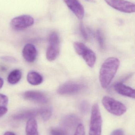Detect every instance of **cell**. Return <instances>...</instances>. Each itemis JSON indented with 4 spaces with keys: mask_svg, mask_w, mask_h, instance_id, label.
Wrapping results in <instances>:
<instances>
[{
    "mask_svg": "<svg viewBox=\"0 0 135 135\" xmlns=\"http://www.w3.org/2000/svg\"><path fill=\"white\" fill-rule=\"evenodd\" d=\"M74 46L77 54L83 58L89 67H93L96 61L95 53L82 43L75 42Z\"/></svg>",
    "mask_w": 135,
    "mask_h": 135,
    "instance_id": "cell-4",
    "label": "cell"
},
{
    "mask_svg": "<svg viewBox=\"0 0 135 135\" xmlns=\"http://www.w3.org/2000/svg\"><path fill=\"white\" fill-rule=\"evenodd\" d=\"M51 135H68L67 132L62 129L53 128L50 131Z\"/></svg>",
    "mask_w": 135,
    "mask_h": 135,
    "instance_id": "cell-21",
    "label": "cell"
},
{
    "mask_svg": "<svg viewBox=\"0 0 135 135\" xmlns=\"http://www.w3.org/2000/svg\"><path fill=\"white\" fill-rule=\"evenodd\" d=\"M52 115V110L50 108H40V115L44 121L50 119Z\"/></svg>",
    "mask_w": 135,
    "mask_h": 135,
    "instance_id": "cell-18",
    "label": "cell"
},
{
    "mask_svg": "<svg viewBox=\"0 0 135 135\" xmlns=\"http://www.w3.org/2000/svg\"><path fill=\"white\" fill-rule=\"evenodd\" d=\"M3 84H4L3 79H2L1 78H0V89L2 87Z\"/></svg>",
    "mask_w": 135,
    "mask_h": 135,
    "instance_id": "cell-28",
    "label": "cell"
},
{
    "mask_svg": "<svg viewBox=\"0 0 135 135\" xmlns=\"http://www.w3.org/2000/svg\"><path fill=\"white\" fill-rule=\"evenodd\" d=\"M74 135H85V128L83 124H79Z\"/></svg>",
    "mask_w": 135,
    "mask_h": 135,
    "instance_id": "cell-20",
    "label": "cell"
},
{
    "mask_svg": "<svg viewBox=\"0 0 135 135\" xmlns=\"http://www.w3.org/2000/svg\"><path fill=\"white\" fill-rule=\"evenodd\" d=\"M4 135H16L13 132H7L5 133Z\"/></svg>",
    "mask_w": 135,
    "mask_h": 135,
    "instance_id": "cell-29",
    "label": "cell"
},
{
    "mask_svg": "<svg viewBox=\"0 0 135 135\" xmlns=\"http://www.w3.org/2000/svg\"><path fill=\"white\" fill-rule=\"evenodd\" d=\"M60 52V39L56 32H52L50 35L49 45L46 52V58L50 61L56 59Z\"/></svg>",
    "mask_w": 135,
    "mask_h": 135,
    "instance_id": "cell-5",
    "label": "cell"
},
{
    "mask_svg": "<svg viewBox=\"0 0 135 135\" xmlns=\"http://www.w3.org/2000/svg\"><path fill=\"white\" fill-rule=\"evenodd\" d=\"M8 112V109L4 106H0V117L3 116Z\"/></svg>",
    "mask_w": 135,
    "mask_h": 135,
    "instance_id": "cell-27",
    "label": "cell"
},
{
    "mask_svg": "<svg viewBox=\"0 0 135 135\" xmlns=\"http://www.w3.org/2000/svg\"><path fill=\"white\" fill-rule=\"evenodd\" d=\"M115 90L119 94L135 99V89L127 86L121 83H117L114 85Z\"/></svg>",
    "mask_w": 135,
    "mask_h": 135,
    "instance_id": "cell-12",
    "label": "cell"
},
{
    "mask_svg": "<svg viewBox=\"0 0 135 135\" xmlns=\"http://www.w3.org/2000/svg\"><path fill=\"white\" fill-rule=\"evenodd\" d=\"M120 65V61L115 57L107 59L102 64L100 71V81L101 86L106 89L115 77Z\"/></svg>",
    "mask_w": 135,
    "mask_h": 135,
    "instance_id": "cell-1",
    "label": "cell"
},
{
    "mask_svg": "<svg viewBox=\"0 0 135 135\" xmlns=\"http://www.w3.org/2000/svg\"><path fill=\"white\" fill-rule=\"evenodd\" d=\"M34 23L33 17L24 15L14 17L10 21L11 27L15 30L20 31L32 26Z\"/></svg>",
    "mask_w": 135,
    "mask_h": 135,
    "instance_id": "cell-6",
    "label": "cell"
},
{
    "mask_svg": "<svg viewBox=\"0 0 135 135\" xmlns=\"http://www.w3.org/2000/svg\"><path fill=\"white\" fill-rule=\"evenodd\" d=\"M102 118L97 104L93 105L91 109V117L89 129V135H101Z\"/></svg>",
    "mask_w": 135,
    "mask_h": 135,
    "instance_id": "cell-2",
    "label": "cell"
},
{
    "mask_svg": "<svg viewBox=\"0 0 135 135\" xmlns=\"http://www.w3.org/2000/svg\"><path fill=\"white\" fill-rule=\"evenodd\" d=\"M68 7L79 20L84 17L85 10L82 5L78 0H63Z\"/></svg>",
    "mask_w": 135,
    "mask_h": 135,
    "instance_id": "cell-10",
    "label": "cell"
},
{
    "mask_svg": "<svg viewBox=\"0 0 135 135\" xmlns=\"http://www.w3.org/2000/svg\"><path fill=\"white\" fill-rule=\"evenodd\" d=\"M89 103L85 101H83L81 103L80 105V109L82 112L86 113L89 111Z\"/></svg>",
    "mask_w": 135,
    "mask_h": 135,
    "instance_id": "cell-22",
    "label": "cell"
},
{
    "mask_svg": "<svg viewBox=\"0 0 135 135\" xmlns=\"http://www.w3.org/2000/svg\"><path fill=\"white\" fill-rule=\"evenodd\" d=\"M102 104L109 112L117 116L122 115L127 111V108L124 104L108 96L103 98Z\"/></svg>",
    "mask_w": 135,
    "mask_h": 135,
    "instance_id": "cell-3",
    "label": "cell"
},
{
    "mask_svg": "<svg viewBox=\"0 0 135 135\" xmlns=\"http://www.w3.org/2000/svg\"><path fill=\"white\" fill-rule=\"evenodd\" d=\"M27 80L31 85H37L42 82L43 79L42 76L38 72L31 71L28 74Z\"/></svg>",
    "mask_w": 135,
    "mask_h": 135,
    "instance_id": "cell-14",
    "label": "cell"
},
{
    "mask_svg": "<svg viewBox=\"0 0 135 135\" xmlns=\"http://www.w3.org/2000/svg\"><path fill=\"white\" fill-rule=\"evenodd\" d=\"M1 59L4 61L8 62H15L16 61V59L12 57H9V56H3L1 57Z\"/></svg>",
    "mask_w": 135,
    "mask_h": 135,
    "instance_id": "cell-25",
    "label": "cell"
},
{
    "mask_svg": "<svg viewBox=\"0 0 135 135\" xmlns=\"http://www.w3.org/2000/svg\"><path fill=\"white\" fill-rule=\"evenodd\" d=\"M80 31L81 35H82L83 37L86 40L88 39V35H87V33H86V31L85 29L83 23L82 22L80 24Z\"/></svg>",
    "mask_w": 135,
    "mask_h": 135,
    "instance_id": "cell-24",
    "label": "cell"
},
{
    "mask_svg": "<svg viewBox=\"0 0 135 135\" xmlns=\"http://www.w3.org/2000/svg\"><path fill=\"white\" fill-rule=\"evenodd\" d=\"M85 1H86L89 2H94V0H85Z\"/></svg>",
    "mask_w": 135,
    "mask_h": 135,
    "instance_id": "cell-30",
    "label": "cell"
},
{
    "mask_svg": "<svg viewBox=\"0 0 135 135\" xmlns=\"http://www.w3.org/2000/svg\"><path fill=\"white\" fill-rule=\"evenodd\" d=\"M38 129V124L35 119H28L26 124V135H39Z\"/></svg>",
    "mask_w": 135,
    "mask_h": 135,
    "instance_id": "cell-13",
    "label": "cell"
},
{
    "mask_svg": "<svg viewBox=\"0 0 135 135\" xmlns=\"http://www.w3.org/2000/svg\"><path fill=\"white\" fill-rule=\"evenodd\" d=\"M78 122V119L74 115H69L65 118L64 120V124L65 125L69 127H74Z\"/></svg>",
    "mask_w": 135,
    "mask_h": 135,
    "instance_id": "cell-17",
    "label": "cell"
},
{
    "mask_svg": "<svg viewBox=\"0 0 135 135\" xmlns=\"http://www.w3.org/2000/svg\"><path fill=\"white\" fill-rule=\"evenodd\" d=\"M96 35L100 48L104 49L105 47V40L102 32L100 30H97L96 32Z\"/></svg>",
    "mask_w": 135,
    "mask_h": 135,
    "instance_id": "cell-19",
    "label": "cell"
},
{
    "mask_svg": "<svg viewBox=\"0 0 135 135\" xmlns=\"http://www.w3.org/2000/svg\"><path fill=\"white\" fill-rule=\"evenodd\" d=\"M22 54L24 58L27 62H32L36 59L37 50L34 45L28 44L24 47Z\"/></svg>",
    "mask_w": 135,
    "mask_h": 135,
    "instance_id": "cell-11",
    "label": "cell"
},
{
    "mask_svg": "<svg viewBox=\"0 0 135 135\" xmlns=\"http://www.w3.org/2000/svg\"><path fill=\"white\" fill-rule=\"evenodd\" d=\"M22 77V72L18 69L13 70L11 71L7 78L8 82L12 85H15L21 79Z\"/></svg>",
    "mask_w": 135,
    "mask_h": 135,
    "instance_id": "cell-16",
    "label": "cell"
},
{
    "mask_svg": "<svg viewBox=\"0 0 135 135\" xmlns=\"http://www.w3.org/2000/svg\"><path fill=\"white\" fill-rule=\"evenodd\" d=\"M113 8L126 13L135 12V4L125 0H104Z\"/></svg>",
    "mask_w": 135,
    "mask_h": 135,
    "instance_id": "cell-7",
    "label": "cell"
},
{
    "mask_svg": "<svg viewBox=\"0 0 135 135\" xmlns=\"http://www.w3.org/2000/svg\"><path fill=\"white\" fill-rule=\"evenodd\" d=\"M83 87V84L80 83L67 82L59 86L57 90V93L62 95H72L79 93Z\"/></svg>",
    "mask_w": 135,
    "mask_h": 135,
    "instance_id": "cell-8",
    "label": "cell"
},
{
    "mask_svg": "<svg viewBox=\"0 0 135 135\" xmlns=\"http://www.w3.org/2000/svg\"><path fill=\"white\" fill-rule=\"evenodd\" d=\"M110 135H124V132L122 129H116L113 131Z\"/></svg>",
    "mask_w": 135,
    "mask_h": 135,
    "instance_id": "cell-26",
    "label": "cell"
},
{
    "mask_svg": "<svg viewBox=\"0 0 135 135\" xmlns=\"http://www.w3.org/2000/svg\"><path fill=\"white\" fill-rule=\"evenodd\" d=\"M8 102V97L4 94H0V105H7Z\"/></svg>",
    "mask_w": 135,
    "mask_h": 135,
    "instance_id": "cell-23",
    "label": "cell"
},
{
    "mask_svg": "<svg viewBox=\"0 0 135 135\" xmlns=\"http://www.w3.org/2000/svg\"><path fill=\"white\" fill-rule=\"evenodd\" d=\"M40 108L38 109L28 110L15 117V119H30L35 118V117L40 115Z\"/></svg>",
    "mask_w": 135,
    "mask_h": 135,
    "instance_id": "cell-15",
    "label": "cell"
},
{
    "mask_svg": "<svg viewBox=\"0 0 135 135\" xmlns=\"http://www.w3.org/2000/svg\"><path fill=\"white\" fill-rule=\"evenodd\" d=\"M25 99L41 104H46L48 98L45 94L37 91L30 90L25 92L23 94Z\"/></svg>",
    "mask_w": 135,
    "mask_h": 135,
    "instance_id": "cell-9",
    "label": "cell"
}]
</instances>
